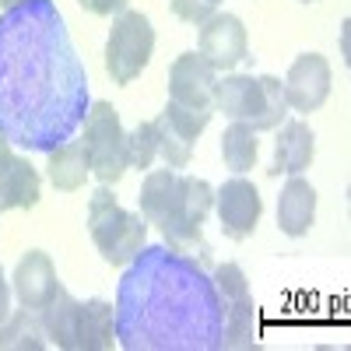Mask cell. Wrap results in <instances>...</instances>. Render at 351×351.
Instances as JSON below:
<instances>
[{
  "label": "cell",
  "mask_w": 351,
  "mask_h": 351,
  "mask_svg": "<svg viewBox=\"0 0 351 351\" xmlns=\"http://www.w3.org/2000/svg\"><path fill=\"white\" fill-rule=\"evenodd\" d=\"M88 81L49 0H18L0 18V134L53 152L84 120Z\"/></svg>",
  "instance_id": "obj_1"
},
{
  "label": "cell",
  "mask_w": 351,
  "mask_h": 351,
  "mask_svg": "<svg viewBox=\"0 0 351 351\" xmlns=\"http://www.w3.org/2000/svg\"><path fill=\"white\" fill-rule=\"evenodd\" d=\"M112 319L130 351H211L221 348L225 309L215 281L193 260L155 246L127 271Z\"/></svg>",
  "instance_id": "obj_2"
},
{
  "label": "cell",
  "mask_w": 351,
  "mask_h": 351,
  "mask_svg": "<svg viewBox=\"0 0 351 351\" xmlns=\"http://www.w3.org/2000/svg\"><path fill=\"white\" fill-rule=\"evenodd\" d=\"M137 200H141V218L148 225H158L169 250L176 253H190L197 246L204 250L200 228L215 204V190L208 180L180 176L176 169H152L144 176Z\"/></svg>",
  "instance_id": "obj_3"
},
{
  "label": "cell",
  "mask_w": 351,
  "mask_h": 351,
  "mask_svg": "<svg viewBox=\"0 0 351 351\" xmlns=\"http://www.w3.org/2000/svg\"><path fill=\"white\" fill-rule=\"evenodd\" d=\"M215 109L225 112L236 123H250L253 130H274L281 127L288 102L285 84L271 74H228L215 84Z\"/></svg>",
  "instance_id": "obj_4"
},
{
  "label": "cell",
  "mask_w": 351,
  "mask_h": 351,
  "mask_svg": "<svg viewBox=\"0 0 351 351\" xmlns=\"http://www.w3.org/2000/svg\"><path fill=\"white\" fill-rule=\"evenodd\" d=\"M88 232H92V243L99 246L106 263L127 267V263H134L137 253L144 250L148 221L134 211H127V208H120L116 197L109 193V186L102 183L92 193V200H88Z\"/></svg>",
  "instance_id": "obj_5"
},
{
  "label": "cell",
  "mask_w": 351,
  "mask_h": 351,
  "mask_svg": "<svg viewBox=\"0 0 351 351\" xmlns=\"http://www.w3.org/2000/svg\"><path fill=\"white\" fill-rule=\"evenodd\" d=\"M84 152H88V165L99 176V183L112 186L120 183V176L130 169L127 158V130L120 123V112H116L109 102H92L84 116Z\"/></svg>",
  "instance_id": "obj_6"
},
{
  "label": "cell",
  "mask_w": 351,
  "mask_h": 351,
  "mask_svg": "<svg viewBox=\"0 0 351 351\" xmlns=\"http://www.w3.org/2000/svg\"><path fill=\"white\" fill-rule=\"evenodd\" d=\"M155 53V28L152 18L144 11H120L109 28V43H106V71L112 84H130L141 77V71L148 67Z\"/></svg>",
  "instance_id": "obj_7"
},
{
  "label": "cell",
  "mask_w": 351,
  "mask_h": 351,
  "mask_svg": "<svg viewBox=\"0 0 351 351\" xmlns=\"http://www.w3.org/2000/svg\"><path fill=\"white\" fill-rule=\"evenodd\" d=\"M215 112H197L183 109L176 102H165V109L155 116V130H158V155L165 158V169H186L193 158V144L197 137L208 130Z\"/></svg>",
  "instance_id": "obj_8"
},
{
  "label": "cell",
  "mask_w": 351,
  "mask_h": 351,
  "mask_svg": "<svg viewBox=\"0 0 351 351\" xmlns=\"http://www.w3.org/2000/svg\"><path fill=\"white\" fill-rule=\"evenodd\" d=\"M215 84L218 71L200 53H183L169 67V102L197 112H215Z\"/></svg>",
  "instance_id": "obj_9"
},
{
  "label": "cell",
  "mask_w": 351,
  "mask_h": 351,
  "mask_svg": "<svg viewBox=\"0 0 351 351\" xmlns=\"http://www.w3.org/2000/svg\"><path fill=\"white\" fill-rule=\"evenodd\" d=\"M197 53L208 60L215 71H232L236 64L246 60L250 43H246V28L236 14H211L200 25L197 36Z\"/></svg>",
  "instance_id": "obj_10"
},
{
  "label": "cell",
  "mask_w": 351,
  "mask_h": 351,
  "mask_svg": "<svg viewBox=\"0 0 351 351\" xmlns=\"http://www.w3.org/2000/svg\"><path fill=\"white\" fill-rule=\"evenodd\" d=\"M215 204H218L221 232L228 239L239 243V239H250L256 232V221L263 215V200L246 176H232V180L215 193Z\"/></svg>",
  "instance_id": "obj_11"
},
{
  "label": "cell",
  "mask_w": 351,
  "mask_h": 351,
  "mask_svg": "<svg viewBox=\"0 0 351 351\" xmlns=\"http://www.w3.org/2000/svg\"><path fill=\"white\" fill-rule=\"evenodd\" d=\"M330 95V64L319 53H302L288 67L285 77V102L295 112H316Z\"/></svg>",
  "instance_id": "obj_12"
},
{
  "label": "cell",
  "mask_w": 351,
  "mask_h": 351,
  "mask_svg": "<svg viewBox=\"0 0 351 351\" xmlns=\"http://www.w3.org/2000/svg\"><path fill=\"white\" fill-rule=\"evenodd\" d=\"M56 288H60V278H56V267H53L49 253L28 250L14 267V295H18V302L25 309L39 313L56 295Z\"/></svg>",
  "instance_id": "obj_13"
},
{
  "label": "cell",
  "mask_w": 351,
  "mask_h": 351,
  "mask_svg": "<svg viewBox=\"0 0 351 351\" xmlns=\"http://www.w3.org/2000/svg\"><path fill=\"white\" fill-rule=\"evenodd\" d=\"M39 172L28 165V158L8 152L0 158V211H14V208H25L32 211L39 204Z\"/></svg>",
  "instance_id": "obj_14"
},
{
  "label": "cell",
  "mask_w": 351,
  "mask_h": 351,
  "mask_svg": "<svg viewBox=\"0 0 351 351\" xmlns=\"http://www.w3.org/2000/svg\"><path fill=\"white\" fill-rule=\"evenodd\" d=\"M313 218H316V186L302 176H291L278 197V228L285 236L299 239L313 228Z\"/></svg>",
  "instance_id": "obj_15"
},
{
  "label": "cell",
  "mask_w": 351,
  "mask_h": 351,
  "mask_svg": "<svg viewBox=\"0 0 351 351\" xmlns=\"http://www.w3.org/2000/svg\"><path fill=\"white\" fill-rule=\"evenodd\" d=\"M313 155H316V137L309 130V123L302 120H288L278 134V144H274V162H271V176H302L309 165H313Z\"/></svg>",
  "instance_id": "obj_16"
},
{
  "label": "cell",
  "mask_w": 351,
  "mask_h": 351,
  "mask_svg": "<svg viewBox=\"0 0 351 351\" xmlns=\"http://www.w3.org/2000/svg\"><path fill=\"white\" fill-rule=\"evenodd\" d=\"M43 316V330L46 337L56 344V348H64V351H77V316H81V302L71 295V291L60 285L56 288V295L39 309Z\"/></svg>",
  "instance_id": "obj_17"
},
{
  "label": "cell",
  "mask_w": 351,
  "mask_h": 351,
  "mask_svg": "<svg viewBox=\"0 0 351 351\" xmlns=\"http://www.w3.org/2000/svg\"><path fill=\"white\" fill-rule=\"evenodd\" d=\"M225 309V327H221V348L228 351H250L260 337V309L253 295H239L221 306Z\"/></svg>",
  "instance_id": "obj_18"
},
{
  "label": "cell",
  "mask_w": 351,
  "mask_h": 351,
  "mask_svg": "<svg viewBox=\"0 0 351 351\" xmlns=\"http://www.w3.org/2000/svg\"><path fill=\"white\" fill-rule=\"evenodd\" d=\"M46 172H49V183H53L56 190H64V193L81 190L84 180H88V172H92L84 144H81V141H67V144H60V148H53Z\"/></svg>",
  "instance_id": "obj_19"
},
{
  "label": "cell",
  "mask_w": 351,
  "mask_h": 351,
  "mask_svg": "<svg viewBox=\"0 0 351 351\" xmlns=\"http://www.w3.org/2000/svg\"><path fill=\"white\" fill-rule=\"evenodd\" d=\"M116 341L112 334V306L106 299L81 302L77 316V351H109Z\"/></svg>",
  "instance_id": "obj_20"
},
{
  "label": "cell",
  "mask_w": 351,
  "mask_h": 351,
  "mask_svg": "<svg viewBox=\"0 0 351 351\" xmlns=\"http://www.w3.org/2000/svg\"><path fill=\"white\" fill-rule=\"evenodd\" d=\"M43 319L32 316V309H25L8 316L4 324H0V348L4 351H46V337H43Z\"/></svg>",
  "instance_id": "obj_21"
},
{
  "label": "cell",
  "mask_w": 351,
  "mask_h": 351,
  "mask_svg": "<svg viewBox=\"0 0 351 351\" xmlns=\"http://www.w3.org/2000/svg\"><path fill=\"white\" fill-rule=\"evenodd\" d=\"M221 158L236 176L253 169V162H256V130L250 123L232 120V127L221 134Z\"/></svg>",
  "instance_id": "obj_22"
},
{
  "label": "cell",
  "mask_w": 351,
  "mask_h": 351,
  "mask_svg": "<svg viewBox=\"0 0 351 351\" xmlns=\"http://www.w3.org/2000/svg\"><path fill=\"white\" fill-rule=\"evenodd\" d=\"M127 158H130V169H141V172L152 169V162L158 158V130H155V120L137 123V130L127 134Z\"/></svg>",
  "instance_id": "obj_23"
},
{
  "label": "cell",
  "mask_w": 351,
  "mask_h": 351,
  "mask_svg": "<svg viewBox=\"0 0 351 351\" xmlns=\"http://www.w3.org/2000/svg\"><path fill=\"white\" fill-rule=\"evenodd\" d=\"M211 281H215V291H218L221 306L232 302V299H239V295H250V285H246V274H243L239 263H218Z\"/></svg>",
  "instance_id": "obj_24"
},
{
  "label": "cell",
  "mask_w": 351,
  "mask_h": 351,
  "mask_svg": "<svg viewBox=\"0 0 351 351\" xmlns=\"http://www.w3.org/2000/svg\"><path fill=\"white\" fill-rule=\"evenodd\" d=\"M169 8L176 11V18H183L190 25H204V21L215 14L211 0H169Z\"/></svg>",
  "instance_id": "obj_25"
},
{
  "label": "cell",
  "mask_w": 351,
  "mask_h": 351,
  "mask_svg": "<svg viewBox=\"0 0 351 351\" xmlns=\"http://www.w3.org/2000/svg\"><path fill=\"white\" fill-rule=\"evenodd\" d=\"M84 11H92L99 18H109V14H120L127 8V0H77Z\"/></svg>",
  "instance_id": "obj_26"
},
{
  "label": "cell",
  "mask_w": 351,
  "mask_h": 351,
  "mask_svg": "<svg viewBox=\"0 0 351 351\" xmlns=\"http://www.w3.org/2000/svg\"><path fill=\"white\" fill-rule=\"evenodd\" d=\"M11 316V288H8V278H4V267H0V324Z\"/></svg>",
  "instance_id": "obj_27"
},
{
  "label": "cell",
  "mask_w": 351,
  "mask_h": 351,
  "mask_svg": "<svg viewBox=\"0 0 351 351\" xmlns=\"http://www.w3.org/2000/svg\"><path fill=\"white\" fill-rule=\"evenodd\" d=\"M8 152H11V141H8V137H4V134H0V158H4V155H8Z\"/></svg>",
  "instance_id": "obj_28"
},
{
  "label": "cell",
  "mask_w": 351,
  "mask_h": 351,
  "mask_svg": "<svg viewBox=\"0 0 351 351\" xmlns=\"http://www.w3.org/2000/svg\"><path fill=\"white\" fill-rule=\"evenodd\" d=\"M18 4V0H0V8H14Z\"/></svg>",
  "instance_id": "obj_29"
},
{
  "label": "cell",
  "mask_w": 351,
  "mask_h": 351,
  "mask_svg": "<svg viewBox=\"0 0 351 351\" xmlns=\"http://www.w3.org/2000/svg\"><path fill=\"white\" fill-rule=\"evenodd\" d=\"M211 4H215V8H218V4H221V0H211Z\"/></svg>",
  "instance_id": "obj_30"
},
{
  "label": "cell",
  "mask_w": 351,
  "mask_h": 351,
  "mask_svg": "<svg viewBox=\"0 0 351 351\" xmlns=\"http://www.w3.org/2000/svg\"><path fill=\"white\" fill-rule=\"evenodd\" d=\"M302 4H313V0H302Z\"/></svg>",
  "instance_id": "obj_31"
}]
</instances>
